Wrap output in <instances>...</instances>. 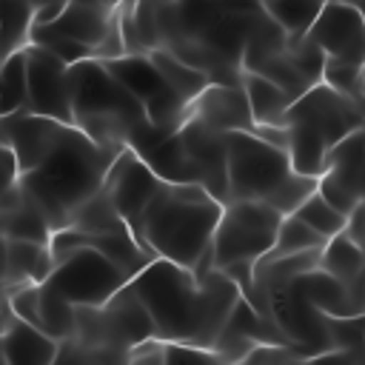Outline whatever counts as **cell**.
I'll list each match as a JSON object with an SVG mask.
<instances>
[{"label":"cell","instance_id":"1","mask_svg":"<svg viewBox=\"0 0 365 365\" xmlns=\"http://www.w3.org/2000/svg\"><path fill=\"white\" fill-rule=\"evenodd\" d=\"M131 291L151 314L160 342H185L214 348L237 299L240 285L220 268L194 271L154 257L128 279Z\"/></svg>","mask_w":365,"mask_h":365},{"label":"cell","instance_id":"2","mask_svg":"<svg viewBox=\"0 0 365 365\" xmlns=\"http://www.w3.org/2000/svg\"><path fill=\"white\" fill-rule=\"evenodd\" d=\"M120 148L94 143L71 123H60L40 160L20 174V188L46 214L51 231L66 228L77 208L94 197Z\"/></svg>","mask_w":365,"mask_h":365},{"label":"cell","instance_id":"3","mask_svg":"<svg viewBox=\"0 0 365 365\" xmlns=\"http://www.w3.org/2000/svg\"><path fill=\"white\" fill-rule=\"evenodd\" d=\"M222 202L197 182H165L154 191L134 228L137 242L163 259L205 271L211 265V237Z\"/></svg>","mask_w":365,"mask_h":365},{"label":"cell","instance_id":"4","mask_svg":"<svg viewBox=\"0 0 365 365\" xmlns=\"http://www.w3.org/2000/svg\"><path fill=\"white\" fill-rule=\"evenodd\" d=\"M71 86V125L88 134L94 143L111 148H131L137 157L145 154L160 137L151 125L143 103L108 71L106 60L88 57L68 66Z\"/></svg>","mask_w":365,"mask_h":365},{"label":"cell","instance_id":"5","mask_svg":"<svg viewBox=\"0 0 365 365\" xmlns=\"http://www.w3.org/2000/svg\"><path fill=\"white\" fill-rule=\"evenodd\" d=\"M362 123H365V111L356 100L334 91L322 80L314 83L285 111L288 157L294 171L319 177L328 151L342 137L362 128Z\"/></svg>","mask_w":365,"mask_h":365},{"label":"cell","instance_id":"6","mask_svg":"<svg viewBox=\"0 0 365 365\" xmlns=\"http://www.w3.org/2000/svg\"><path fill=\"white\" fill-rule=\"evenodd\" d=\"M282 214L259 200H228L222 202L214 237H211V265L254 268V262L271 251Z\"/></svg>","mask_w":365,"mask_h":365},{"label":"cell","instance_id":"7","mask_svg":"<svg viewBox=\"0 0 365 365\" xmlns=\"http://www.w3.org/2000/svg\"><path fill=\"white\" fill-rule=\"evenodd\" d=\"M83 348H106L125 354L154 336V322L143 299L125 282L103 305H74V331L68 336Z\"/></svg>","mask_w":365,"mask_h":365},{"label":"cell","instance_id":"8","mask_svg":"<svg viewBox=\"0 0 365 365\" xmlns=\"http://www.w3.org/2000/svg\"><path fill=\"white\" fill-rule=\"evenodd\" d=\"M291 174L294 165L285 148L254 131L228 134V200H259L271 205Z\"/></svg>","mask_w":365,"mask_h":365},{"label":"cell","instance_id":"9","mask_svg":"<svg viewBox=\"0 0 365 365\" xmlns=\"http://www.w3.org/2000/svg\"><path fill=\"white\" fill-rule=\"evenodd\" d=\"M128 279L131 277L111 257H106L91 245H80L57 257L43 282L71 305H103Z\"/></svg>","mask_w":365,"mask_h":365},{"label":"cell","instance_id":"10","mask_svg":"<svg viewBox=\"0 0 365 365\" xmlns=\"http://www.w3.org/2000/svg\"><path fill=\"white\" fill-rule=\"evenodd\" d=\"M106 66L143 103L151 125L160 128L163 134H171L188 117L191 103L182 100L165 83V77L157 71V66L151 63L148 54H120L114 60H106Z\"/></svg>","mask_w":365,"mask_h":365},{"label":"cell","instance_id":"11","mask_svg":"<svg viewBox=\"0 0 365 365\" xmlns=\"http://www.w3.org/2000/svg\"><path fill=\"white\" fill-rule=\"evenodd\" d=\"M317 191L342 214H354L365 197V131L356 128L342 137L325 157V168L317 177Z\"/></svg>","mask_w":365,"mask_h":365},{"label":"cell","instance_id":"12","mask_svg":"<svg viewBox=\"0 0 365 365\" xmlns=\"http://www.w3.org/2000/svg\"><path fill=\"white\" fill-rule=\"evenodd\" d=\"M177 134L194 165L197 182L220 202H228V134L205 125L191 111L180 123Z\"/></svg>","mask_w":365,"mask_h":365},{"label":"cell","instance_id":"13","mask_svg":"<svg viewBox=\"0 0 365 365\" xmlns=\"http://www.w3.org/2000/svg\"><path fill=\"white\" fill-rule=\"evenodd\" d=\"M29 63V94L26 111L46 114L63 123H71V86H68V66L54 57L51 51L29 43L26 46Z\"/></svg>","mask_w":365,"mask_h":365},{"label":"cell","instance_id":"14","mask_svg":"<svg viewBox=\"0 0 365 365\" xmlns=\"http://www.w3.org/2000/svg\"><path fill=\"white\" fill-rule=\"evenodd\" d=\"M305 37L314 40L325 57L365 66V26L359 3H325Z\"/></svg>","mask_w":365,"mask_h":365},{"label":"cell","instance_id":"15","mask_svg":"<svg viewBox=\"0 0 365 365\" xmlns=\"http://www.w3.org/2000/svg\"><path fill=\"white\" fill-rule=\"evenodd\" d=\"M191 114L217 131H254V114L240 83H208L194 100Z\"/></svg>","mask_w":365,"mask_h":365},{"label":"cell","instance_id":"16","mask_svg":"<svg viewBox=\"0 0 365 365\" xmlns=\"http://www.w3.org/2000/svg\"><path fill=\"white\" fill-rule=\"evenodd\" d=\"M0 354L6 365H51L57 359V339L9 311L0 334Z\"/></svg>","mask_w":365,"mask_h":365},{"label":"cell","instance_id":"17","mask_svg":"<svg viewBox=\"0 0 365 365\" xmlns=\"http://www.w3.org/2000/svg\"><path fill=\"white\" fill-rule=\"evenodd\" d=\"M0 237L3 240H31L48 245L51 225L46 214L37 208V202L17 185H11L0 197Z\"/></svg>","mask_w":365,"mask_h":365},{"label":"cell","instance_id":"18","mask_svg":"<svg viewBox=\"0 0 365 365\" xmlns=\"http://www.w3.org/2000/svg\"><path fill=\"white\" fill-rule=\"evenodd\" d=\"M54 259L48 245L31 240H3L0 237V274L3 285L14 288L23 282H43Z\"/></svg>","mask_w":365,"mask_h":365},{"label":"cell","instance_id":"19","mask_svg":"<svg viewBox=\"0 0 365 365\" xmlns=\"http://www.w3.org/2000/svg\"><path fill=\"white\" fill-rule=\"evenodd\" d=\"M319 268L348 285L356 297H365V245L348 231L331 237L319 251Z\"/></svg>","mask_w":365,"mask_h":365},{"label":"cell","instance_id":"20","mask_svg":"<svg viewBox=\"0 0 365 365\" xmlns=\"http://www.w3.org/2000/svg\"><path fill=\"white\" fill-rule=\"evenodd\" d=\"M240 86L245 88V97H248L257 125H285V111L294 103V97L282 86H277L274 80H268L257 71H242Z\"/></svg>","mask_w":365,"mask_h":365},{"label":"cell","instance_id":"21","mask_svg":"<svg viewBox=\"0 0 365 365\" xmlns=\"http://www.w3.org/2000/svg\"><path fill=\"white\" fill-rule=\"evenodd\" d=\"M29 46V43H26ZM26 46L14 48L0 57V117L14 114L26 108L29 94V63H26Z\"/></svg>","mask_w":365,"mask_h":365},{"label":"cell","instance_id":"22","mask_svg":"<svg viewBox=\"0 0 365 365\" xmlns=\"http://www.w3.org/2000/svg\"><path fill=\"white\" fill-rule=\"evenodd\" d=\"M148 57H151V63L157 66V71L165 77V83H168L182 100H188V103L211 83L200 68L182 63V60H180L177 54H171L168 48H154V51H148Z\"/></svg>","mask_w":365,"mask_h":365},{"label":"cell","instance_id":"23","mask_svg":"<svg viewBox=\"0 0 365 365\" xmlns=\"http://www.w3.org/2000/svg\"><path fill=\"white\" fill-rule=\"evenodd\" d=\"M123 225H125V220L117 214L106 188H100L94 197H88L77 208V214L71 217V222L66 228H77L83 234H103V231H114V228H123Z\"/></svg>","mask_w":365,"mask_h":365},{"label":"cell","instance_id":"24","mask_svg":"<svg viewBox=\"0 0 365 365\" xmlns=\"http://www.w3.org/2000/svg\"><path fill=\"white\" fill-rule=\"evenodd\" d=\"M31 14L34 3L29 0H0V57L29 43Z\"/></svg>","mask_w":365,"mask_h":365},{"label":"cell","instance_id":"25","mask_svg":"<svg viewBox=\"0 0 365 365\" xmlns=\"http://www.w3.org/2000/svg\"><path fill=\"white\" fill-rule=\"evenodd\" d=\"M328 240L322 234H317L305 220H299L297 214H285L279 228H277V240L271 245V251H265L262 257H282V254H297V251H308V248H322Z\"/></svg>","mask_w":365,"mask_h":365},{"label":"cell","instance_id":"26","mask_svg":"<svg viewBox=\"0 0 365 365\" xmlns=\"http://www.w3.org/2000/svg\"><path fill=\"white\" fill-rule=\"evenodd\" d=\"M40 328L57 342L68 339L74 331V305L46 282H40Z\"/></svg>","mask_w":365,"mask_h":365},{"label":"cell","instance_id":"27","mask_svg":"<svg viewBox=\"0 0 365 365\" xmlns=\"http://www.w3.org/2000/svg\"><path fill=\"white\" fill-rule=\"evenodd\" d=\"M299 220H305L317 234H322L325 240L336 237L339 231L348 228V214H342L336 205H331L319 191H314L311 197L302 200V205L294 211Z\"/></svg>","mask_w":365,"mask_h":365},{"label":"cell","instance_id":"28","mask_svg":"<svg viewBox=\"0 0 365 365\" xmlns=\"http://www.w3.org/2000/svg\"><path fill=\"white\" fill-rule=\"evenodd\" d=\"M328 339L331 348L345 351L354 362H365V317L351 314V317H325Z\"/></svg>","mask_w":365,"mask_h":365},{"label":"cell","instance_id":"29","mask_svg":"<svg viewBox=\"0 0 365 365\" xmlns=\"http://www.w3.org/2000/svg\"><path fill=\"white\" fill-rule=\"evenodd\" d=\"M262 9L282 26L288 37H302L319 14V6H311L302 0H265Z\"/></svg>","mask_w":365,"mask_h":365},{"label":"cell","instance_id":"30","mask_svg":"<svg viewBox=\"0 0 365 365\" xmlns=\"http://www.w3.org/2000/svg\"><path fill=\"white\" fill-rule=\"evenodd\" d=\"M362 77H365V66H362V63L325 57L322 83H328L334 91H339V94L356 100L359 106H362Z\"/></svg>","mask_w":365,"mask_h":365},{"label":"cell","instance_id":"31","mask_svg":"<svg viewBox=\"0 0 365 365\" xmlns=\"http://www.w3.org/2000/svg\"><path fill=\"white\" fill-rule=\"evenodd\" d=\"M17 180H20L17 157H14L11 145L3 140V134H0V197H3L11 185H17Z\"/></svg>","mask_w":365,"mask_h":365},{"label":"cell","instance_id":"32","mask_svg":"<svg viewBox=\"0 0 365 365\" xmlns=\"http://www.w3.org/2000/svg\"><path fill=\"white\" fill-rule=\"evenodd\" d=\"M356 242H362L365 245V197H362V202L356 205V211L348 217V228H345Z\"/></svg>","mask_w":365,"mask_h":365},{"label":"cell","instance_id":"33","mask_svg":"<svg viewBox=\"0 0 365 365\" xmlns=\"http://www.w3.org/2000/svg\"><path fill=\"white\" fill-rule=\"evenodd\" d=\"M302 3H311V6H325V3H359V0H302Z\"/></svg>","mask_w":365,"mask_h":365},{"label":"cell","instance_id":"34","mask_svg":"<svg viewBox=\"0 0 365 365\" xmlns=\"http://www.w3.org/2000/svg\"><path fill=\"white\" fill-rule=\"evenodd\" d=\"M114 3H151V6H163V3H177V0H114Z\"/></svg>","mask_w":365,"mask_h":365},{"label":"cell","instance_id":"35","mask_svg":"<svg viewBox=\"0 0 365 365\" xmlns=\"http://www.w3.org/2000/svg\"><path fill=\"white\" fill-rule=\"evenodd\" d=\"M6 308V285H3V274H0V311Z\"/></svg>","mask_w":365,"mask_h":365},{"label":"cell","instance_id":"36","mask_svg":"<svg viewBox=\"0 0 365 365\" xmlns=\"http://www.w3.org/2000/svg\"><path fill=\"white\" fill-rule=\"evenodd\" d=\"M6 319H9V305L0 311V334H3V328H6Z\"/></svg>","mask_w":365,"mask_h":365},{"label":"cell","instance_id":"37","mask_svg":"<svg viewBox=\"0 0 365 365\" xmlns=\"http://www.w3.org/2000/svg\"><path fill=\"white\" fill-rule=\"evenodd\" d=\"M359 11H362V26H365V0H359Z\"/></svg>","mask_w":365,"mask_h":365},{"label":"cell","instance_id":"38","mask_svg":"<svg viewBox=\"0 0 365 365\" xmlns=\"http://www.w3.org/2000/svg\"><path fill=\"white\" fill-rule=\"evenodd\" d=\"M362 111H365V77H362Z\"/></svg>","mask_w":365,"mask_h":365},{"label":"cell","instance_id":"39","mask_svg":"<svg viewBox=\"0 0 365 365\" xmlns=\"http://www.w3.org/2000/svg\"><path fill=\"white\" fill-rule=\"evenodd\" d=\"M37 3H40V0H37ZM57 3H68V0H57Z\"/></svg>","mask_w":365,"mask_h":365},{"label":"cell","instance_id":"40","mask_svg":"<svg viewBox=\"0 0 365 365\" xmlns=\"http://www.w3.org/2000/svg\"><path fill=\"white\" fill-rule=\"evenodd\" d=\"M362 131H365V123H362Z\"/></svg>","mask_w":365,"mask_h":365},{"label":"cell","instance_id":"41","mask_svg":"<svg viewBox=\"0 0 365 365\" xmlns=\"http://www.w3.org/2000/svg\"><path fill=\"white\" fill-rule=\"evenodd\" d=\"M29 3H37V0H29Z\"/></svg>","mask_w":365,"mask_h":365}]
</instances>
